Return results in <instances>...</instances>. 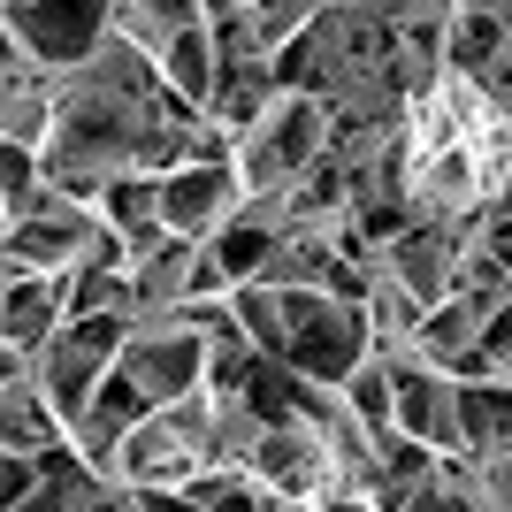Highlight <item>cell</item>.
I'll use <instances>...</instances> for the list:
<instances>
[{"label": "cell", "mask_w": 512, "mask_h": 512, "mask_svg": "<svg viewBox=\"0 0 512 512\" xmlns=\"http://www.w3.org/2000/svg\"><path fill=\"white\" fill-rule=\"evenodd\" d=\"M314 512H375V505H367V497H321Z\"/></svg>", "instance_id": "7402d4cb"}, {"label": "cell", "mask_w": 512, "mask_h": 512, "mask_svg": "<svg viewBox=\"0 0 512 512\" xmlns=\"http://www.w3.org/2000/svg\"><path fill=\"white\" fill-rule=\"evenodd\" d=\"M237 474H245L260 497H291V505L337 497V459H329V444H321L314 421H268Z\"/></svg>", "instance_id": "ba28073f"}, {"label": "cell", "mask_w": 512, "mask_h": 512, "mask_svg": "<svg viewBox=\"0 0 512 512\" xmlns=\"http://www.w3.org/2000/svg\"><path fill=\"white\" fill-rule=\"evenodd\" d=\"M23 375H31V367H23L16 352H8V344H0V390H8V383H23Z\"/></svg>", "instance_id": "44dd1931"}, {"label": "cell", "mask_w": 512, "mask_h": 512, "mask_svg": "<svg viewBox=\"0 0 512 512\" xmlns=\"http://www.w3.org/2000/svg\"><path fill=\"white\" fill-rule=\"evenodd\" d=\"M199 8H169V0H115L107 8V39H123L138 62L161 69V54L176 46V31H192Z\"/></svg>", "instance_id": "4fadbf2b"}, {"label": "cell", "mask_w": 512, "mask_h": 512, "mask_svg": "<svg viewBox=\"0 0 512 512\" xmlns=\"http://www.w3.org/2000/svg\"><path fill=\"white\" fill-rule=\"evenodd\" d=\"M329 107L306 92H276V107L260 115L253 138H237L230 169H237V199H291L306 184L314 161H329Z\"/></svg>", "instance_id": "3957f363"}, {"label": "cell", "mask_w": 512, "mask_h": 512, "mask_svg": "<svg viewBox=\"0 0 512 512\" xmlns=\"http://www.w3.org/2000/svg\"><path fill=\"white\" fill-rule=\"evenodd\" d=\"M451 421H459V451L467 459H505L512 451V383L505 375L451 383Z\"/></svg>", "instance_id": "30bf717a"}, {"label": "cell", "mask_w": 512, "mask_h": 512, "mask_svg": "<svg viewBox=\"0 0 512 512\" xmlns=\"http://www.w3.org/2000/svg\"><path fill=\"white\" fill-rule=\"evenodd\" d=\"M0 237H8V207H0Z\"/></svg>", "instance_id": "603a6c76"}, {"label": "cell", "mask_w": 512, "mask_h": 512, "mask_svg": "<svg viewBox=\"0 0 512 512\" xmlns=\"http://www.w3.org/2000/svg\"><path fill=\"white\" fill-rule=\"evenodd\" d=\"M482 253H490L497 268L512 276V222H482Z\"/></svg>", "instance_id": "ffe728a7"}, {"label": "cell", "mask_w": 512, "mask_h": 512, "mask_svg": "<svg viewBox=\"0 0 512 512\" xmlns=\"http://www.w3.org/2000/svg\"><path fill=\"white\" fill-rule=\"evenodd\" d=\"M237 214V169L230 161H214V169H169L153 176V222L169 237H184V245H207L222 222Z\"/></svg>", "instance_id": "9c48e42d"}, {"label": "cell", "mask_w": 512, "mask_h": 512, "mask_svg": "<svg viewBox=\"0 0 512 512\" xmlns=\"http://www.w3.org/2000/svg\"><path fill=\"white\" fill-rule=\"evenodd\" d=\"M115 253V237H107V222L92 207H77V199L62 192H46L23 214H8V237H0V268H16V276H46V283H62L69 268H85V260Z\"/></svg>", "instance_id": "277c9868"}, {"label": "cell", "mask_w": 512, "mask_h": 512, "mask_svg": "<svg viewBox=\"0 0 512 512\" xmlns=\"http://www.w3.org/2000/svg\"><path fill=\"white\" fill-rule=\"evenodd\" d=\"M39 199V153H23V146H0V207L23 214Z\"/></svg>", "instance_id": "ac0fdd59"}, {"label": "cell", "mask_w": 512, "mask_h": 512, "mask_svg": "<svg viewBox=\"0 0 512 512\" xmlns=\"http://www.w3.org/2000/svg\"><path fill=\"white\" fill-rule=\"evenodd\" d=\"M0 23L31 77H77L107 39V8H54V0H0Z\"/></svg>", "instance_id": "52a82bcc"}, {"label": "cell", "mask_w": 512, "mask_h": 512, "mask_svg": "<svg viewBox=\"0 0 512 512\" xmlns=\"http://www.w3.org/2000/svg\"><path fill=\"white\" fill-rule=\"evenodd\" d=\"M276 107V77H268V62H230L222 77H214V100H207V130H222V138H253L260 115Z\"/></svg>", "instance_id": "8fae6325"}, {"label": "cell", "mask_w": 512, "mask_h": 512, "mask_svg": "<svg viewBox=\"0 0 512 512\" xmlns=\"http://www.w3.org/2000/svg\"><path fill=\"white\" fill-rule=\"evenodd\" d=\"M512 46V8H451L444 31V69L451 77H490Z\"/></svg>", "instance_id": "7c38bea8"}, {"label": "cell", "mask_w": 512, "mask_h": 512, "mask_svg": "<svg viewBox=\"0 0 512 512\" xmlns=\"http://www.w3.org/2000/svg\"><path fill=\"white\" fill-rule=\"evenodd\" d=\"M115 375H123L146 406H176V398L207 390V337L184 329L176 314H138L130 337L115 344Z\"/></svg>", "instance_id": "8992f818"}, {"label": "cell", "mask_w": 512, "mask_h": 512, "mask_svg": "<svg viewBox=\"0 0 512 512\" xmlns=\"http://www.w3.org/2000/svg\"><path fill=\"white\" fill-rule=\"evenodd\" d=\"M474 505L482 512H512V451L505 459H474Z\"/></svg>", "instance_id": "d6986e66"}, {"label": "cell", "mask_w": 512, "mask_h": 512, "mask_svg": "<svg viewBox=\"0 0 512 512\" xmlns=\"http://www.w3.org/2000/svg\"><path fill=\"white\" fill-rule=\"evenodd\" d=\"M0 451H16V459H31V467H39L46 451H69V436L54 428V413H46V398H39L31 375L0 390Z\"/></svg>", "instance_id": "5bb4252c"}, {"label": "cell", "mask_w": 512, "mask_h": 512, "mask_svg": "<svg viewBox=\"0 0 512 512\" xmlns=\"http://www.w3.org/2000/svg\"><path fill=\"white\" fill-rule=\"evenodd\" d=\"M398 169L413 222H482L512 176V115L474 77H436L398 115Z\"/></svg>", "instance_id": "6da1fadb"}, {"label": "cell", "mask_w": 512, "mask_h": 512, "mask_svg": "<svg viewBox=\"0 0 512 512\" xmlns=\"http://www.w3.org/2000/svg\"><path fill=\"white\" fill-rule=\"evenodd\" d=\"M130 321L138 314H100V321H69V329H54V344H46L39 360H31V383H39L46 413H54V428L62 436H77V421H85L92 390L107 383V367H115V344L130 337Z\"/></svg>", "instance_id": "5b68a950"}, {"label": "cell", "mask_w": 512, "mask_h": 512, "mask_svg": "<svg viewBox=\"0 0 512 512\" xmlns=\"http://www.w3.org/2000/svg\"><path fill=\"white\" fill-rule=\"evenodd\" d=\"M337 398L360 413V428L375 436V444H383V436H398V428H390V367H383V360H360V367L337 383Z\"/></svg>", "instance_id": "e0dca14e"}, {"label": "cell", "mask_w": 512, "mask_h": 512, "mask_svg": "<svg viewBox=\"0 0 512 512\" xmlns=\"http://www.w3.org/2000/svg\"><path fill=\"white\" fill-rule=\"evenodd\" d=\"M230 321H237V337L253 344L260 360H291V337H283V299H276V291L237 283V291H230Z\"/></svg>", "instance_id": "2e32d148"}, {"label": "cell", "mask_w": 512, "mask_h": 512, "mask_svg": "<svg viewBox=\"0 0 512 512\" xmlns=\"http://www.w3.org/2000/svg\"><path fill=\"white\" fill-rule=\"evenodd\" d=\"M207 467H214V390H192V398L153 406L146 421L130 428L123 444L107 451L100 482L146 497V490H192Z\"/></svg>", "instance_id": "7a4b0ae2"}, {"label": "cell", "mask_w": 512, "mask_h": 512, "mask_svg": "<svg viewBox=\"0 0 512 512\" xmlns=\"http://www.w3.org/2000/svg\"><path fill=\"white\" fill-rule=\"evenodd\" d=\"M100 314H138V306H130L123 253H100V260H85V268L62 276V329L69 321H100Z\"/></svg>", "instance_id": "9a60e30c"}]
</instances>
